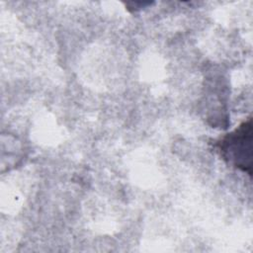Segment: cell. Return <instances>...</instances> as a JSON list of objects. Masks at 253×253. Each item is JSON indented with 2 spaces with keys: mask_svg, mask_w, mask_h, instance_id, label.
<instances>
[{
  "mask_svg": "<svg viewBox=\"0 0 253 253\" xmlns=\"http://www.w3.org/2000/svg\"><path fill=\"white\" fill-rule=\"evenodd\" d=\"M253 126L249 118L216 144L221 157L230 165L252 175Z\"/></svg>",
  "mask_w": 253,
  "mask_h": 253,
  "instance_id": "obj_1",
  "label": "cell"
}]
</instances>
